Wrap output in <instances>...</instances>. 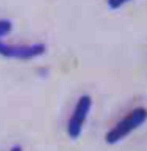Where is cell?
<instances>
[{"mask_svg":"<svg viewBox=\"0 0 147 151\" xmlns=\"http://www.w3.org/2000/svg\"><path fill=\"white\" fill-rule=\"evenodd\" d=\"M147 118L145 107H136L131 112L124 115L120 121H117L105 135V142L109 145H115L121 141L125 139L139 127H141Z\"/></svg>","mask_w":147,"mask_h":151,"instance_id":"obj_1","label":"cell"},{"mask_svg":"<svg viewBox=\"0 0 147 151\" xmlns=\"http://www.w3.org/2000/svg\"><path fill=\"white\" fill-rule=\"evenodd\" d=\"M92 98L88 95H83L78 98L67 122V134L70 139H77L83 133V129L92 109Z\"/></svg>","mask_w":147,"mask_h":151,"instance_id":"obj_2","label":"cell"},{"mask_svg":"<svg viewBox=\"0 0 147 151\" xmlns=\"http://www.w3.org/2000/svg\"><path fill=\"white\" fill-rule=\"evenodd\" d=\"M46 52V46L43 43L30 45H9L0 40V55L12 59L30 60L43 55Z\"/></svg>","mask_w":147,"mask_h":151,"instance_id":"obj_3","label":"cell"},{"mask_svg":"<svg viewBox=\"0 0 147 151\" xmlns=\"http://www.w3.org/2000/svg\"><path fill=\"white\" fill-rule=\"evenodd\" d=\"M13 24L8 20H0V39L7 36L12 31Z\"/></svg>","mask_w":147,"mask_h":151,"instance_id":"obj_4","label":"cell"},{"mask_svg":"<svg viewBox=\"0 0 147 151\" xmlns=\"http://www.w3.org/2000/svg\"><path fill=\"white\" fill-rule=\"evenodd\" d=\"M128 1H130V0H107V4H108V6H109V8L116 9V8L122 7L123 5L126 4Z\"/></svg>","mask_w":147,"mask_h":151,"instance_id":"obj_5","label":"cell"}]
</instances>
